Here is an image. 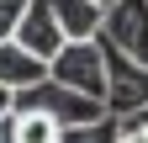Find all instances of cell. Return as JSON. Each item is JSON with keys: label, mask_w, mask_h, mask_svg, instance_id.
I'll use <instances>...</instances> for the list:
<instances>
[{"label": "cell", "mask_w": 148, "mask_h": 143, "mask_svg": "<svg viewBox=\"0 0 148 143\" xmlns=\"http://www.w3.org/2000/svg\"><path fill=\"white\" fill-rule=\"evenodd\" d=\"M16 111H42V117L58 122L64 133L106 122V106H101V101H85V96L64 90V85H53V80H42L37 90H21V96H16Z\"/></svg>", "instance_id": "2"}, {"label": "cell", "mask_w": 148, "mask_h": 143, "mask_svg": "<svg viewBox=\"0 0 148 143\" xmlns=\"http://www.w3.org/2000/svg\"><path fill=\"white\" fill-rule=\"evenodd\" d=\"M53 16L64 27V43H101V27H106L101 0H53Z\"/></svg>", "instance_id": "6"}, {"label": "cell", "mask_w": 148, "mask_h": 143, "mask_svg": "<svg viewBox=\"0 0 148 143\" xmlns=\"http://www.w3.org/2000/svg\"><path fill=\"white\" fill-rule=\"evenodd\" d=\"M11 111H16V96L5 90V85H0V122H11Z\"/></svg>", "instance_id": "11"}, {"label": "cell", "mask_w": 148, "mask_h": 143, "mask_svg": "<svg viewBox=\"0 0 148 143\" xmlns=\"http://www.w3.org/2000/svg\"><path fill=\"white\" fill-rule=\"evenodd\" d=\"M122 143H148V133L143 127H122Z\"/></svg>", "instance_id": "12"}, {"label": "cell", "mask_w": 148, "mask_h": 143, "mask_svg": "<svg viewBox=\"0 0 148 143\" xmlns=\"http://www.w3.org/2000/svg\"><path fill=\"white\" fill-rule=\"evenodd\" d=\"M64 143H122V122H95V127H74V133H64Z\"/></svg>", "instance_id": "9"}, {"label": "cell", "mask_w": 148, "mask_h": 143, "mask_svg": "<svg viewBox=\"0 0 148 143\" xmlns=\"http://www.w3.org/2000/svg\"><path fill=\"white\" fill-rule=\"evenodd\" d=\"M48 80L106 106V53H101V43H64V53L48 64Z\"/></svg>", "instance_id": "1"}, {"label": "cell", "mask_w": 148, "mask_h": 143, "mask_svg": "<svg viewBox=\"0 0 148 143\" xmlns=\"http://www.w3.org/2000/svg\"><path fill=\"white\" fill-rule=\"evenodd\" d=\"M106 53V117L111 122H132L148 111V69H138L132 58H122V53Z\"/></svg>", "instance_id": "4"}, {"label": "cell", "mask_w": 148, "mask_h": 143, "mask_svg": "<svg viewBox=\"0 0 148 143\" xmlns=\"http://www.w3.org/2000/svg\"><path fill=\"white\" fill-rule=\"evenodd\" d=\"M11 43L21 48V53H32L37 64H53V58H58V53H64V27H58V16H53V0H27Z\"/></svg>", "instance_id": "5"}, {"label": "cell", "mask_w": 148, "mask_h": 143, "mask_svg": "<svg viewBox=\"0 0 148 143\" xmlns=\"http://www.w3.org/2000/svg\"><path fill=\"white\" fill-rule=\"evenodd\" d=\"M42 80H48V64H37L32 53H21L16 43H0V85H5L11 96H21V90H37Z\"/></svg>", "instance_id": "7"}, {"label": "cell", "mask_w": 148, "mask_h": 143, "mask_svg": "<svg viewBox=\"0 0 148 143\" xmlns=\"http://www.w3.org/2000/svg\"><path fill=\"white\" fill-rule=\"evenodd\" d=\"M0 143H16V138H11V122H0Z\"/></svg>", "instance_id": "14"}, {"label": "cell", "mask_w": 148, "mask_h": 143, "mask_svg": "<svg viewBox=\"0 0 148 143\" xmlns=\"http://www.w3.org/2000/svg\"><path fill=\"white\" fill-rule=\"evenodd\" d=\"M122 127H143V133H148V111H143V117H132V122H122Z\"/></svg>", "instance_id": "13"}, {"label": "cell", "mask_w": 148, "mask_h": 143, "mask_svg": "<svg viewBox=\"0 0 148 143\" xmlns=\"http://www.w3.org/2000/svg\"><path fill=\"white\" fill-rule=\"evenodd\" d=\"M101 48L132 58L148 69V0H111L106 6V27H101Z\"/></svg>", "instance_id": "3"}, {"label": "cell", "mask_w": 148, "mask_h": 143, "mask_svg": "<svg viewBox=\"0 0 148 143\" xmlns=\"http://www.w3.org/2000/svg\"><path fill=\"white\" fill-rule=\"evenodd\" d=\"M16 21H21V6H0V43L16 37Z\"/></svg>", "instance_id": "10"}, {"label": "cell", "mask_w": 148, "mask_h": 143, "mask_svg": "<svg viewBox=\"0 0 148 143\" xmlns=\"http://www.w3.org/2000/svg\"><path fill=\"white\" fill-rule=\"evenodd\" d=\"M11 138L16 143H64V127L42 111H11Z\"/></svg>", "instance_id": "8"}]
</instances>
